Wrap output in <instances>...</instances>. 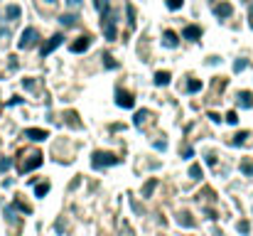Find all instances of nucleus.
<instances>
[{
  "mask_svg": "<svg viewBox=\"0 0 253 236\" xmlns=\"http://www.w3.org/2000/svg\"><path fill=\"white\" fill-rule=\"evenodd\" d=\"M37 30L34 27H27L25 32H22V37H20V42H17V47L20 50H30V47H34V42H37Z\"/></svg>",
  "mask_w": 253,
  "mask_h": 236,
  "instance_id": "1",
  "label": "nucleus"
},
{
  "mask_svg": "<svg viewBox=\"0 0 253 236\" xmlns=\"http://www.w3.org/2000/svg\"><path fill=\"white\" fill-rule=\"evenodd\" d=\"M238 103H241L243 108H251V106H253V96H251L248 91H241V94H238Z\"/></svg>",
  "mask_w": 253,
  "mask_h": 236,
  "instance_id": "11",
  "label": "nucleus"
},
{
  "mask_svg": "<svg viewBox=\"0 0 253 236\" xmlns=\"http://www.w3.org/2000/svg\"><path fill=\"white\" fill-rule=\"evenodd\" d=\"M47 189H49V185H40V187H37V197H45Z\"/></svg>",
  "mask_w": 253,
  "mask_h": 236,
  "instance_id": "23",
  "label": "nucleus"
},
{
  "mask_svg": "<svg viewBox=\"0 0 253 236\" xmlns=\"http://www.w3.org/2000/svg\"><path fill=\"white\" fill-rule=\"evenodd\" d=\"M62 39H64V37H62V34H54V37H52V39H49V42H47V45H45V47H42V57H47V54H49V52H52V50H57V47H59V45H62Z\"/></svg>",
  "mask_w": 253,
  "mask_h": 236,
  "instance_id": "5",
  "label": "nucleus"
},
{
  "mask_svg": "<svg viewBox=\"0 0 253 236\" xmlns=\"http://www.w3.org/2000/svg\"><path fill=\"white\" fill-rule=\"evenodd\" d=\"M94 168H108V165H116V155L113 152H94Z\"/></svg>",
  "mask_w": 253,
  "mask_h": 236,
  "instance_id": "2",
  "label": "nucleus"
},
{
  "mask_svg": "<svg viewBox=\"0 0 253 236\" xmlns=\"http://www.w3.org/2000/svg\"><path fill=\"white\" fill-rule=\"evenodd\" d=\"M40 165H42V155L34 152V155H30L27 163H22V172H27V170H32V168H40Z\"/></svg>",
  "mask_w": 253,
  "mask_h": 236,
  "instance_id": "4",
  "label": "nucleus"
},
{
  "mask_svg": "<svg viewBox=\"0 0 253 236\" xmlns=\"http://www.w3.org/2000/svg\"><path fill=\"white\" fill-rule=\"evenodd\" d=\"M182 3H185V0H167V8L170 10H179V8H182Z\"/></svg>",
  "mask_w": 253,
  "mask_h": 236,
  "instance_id": "16",
  "label": "nucleus"
},
{
  "mask_svg": "<svg viewBox=\"0 0 253 236\" xmlns=\"http://www.w3.org/2000/svg\"><path fill=\"white\" fill-rule=\"evenodd\" d=\"M199 89H202L199 82H190V84H187V91H199Z\"/></svg>",
  "mask_w": 253,
  "mask_h": 236,
  "instance_id": "22",
  "label": "nucleus"
},
{
  "mask_svg": "<svg viewBox=\"0 0 253 236\" xmlns=\"http://www.w3.org/2000/svg\"><path fill=\"white\" fill-rule=\"evenodd\" d=\"M25 135H27L30 140H45V138H47V131H42V128H27Z\"/></svg>",
  "mask_w": 253,
  "mask_h": 236,
  "instance_id": "8",
  "label": "nucleus"
},
{
  "mask_svg": "<svg viewBox=\"0 0 253 236\" xmlns=\"http://www.w3.org/2000/svg\"><path fill=\"white\" fill-rule=\"evenodd\" d=\"M66 5H69V8H79L81 0H66Z\"/></svg>",
  "mask_w": 253,
  "mask_h": 236,
  "instance_id": "26",
  "label": "nucleus"
},
{
  "mask_svg": "<svg viewBox=\"0 0 253 236\" xmlns=\"http://www.w3.org/2000/svg\"><path fill=\"white\" fill-rule=\"evenodd\" d=\"M190 175H192V180H199V177H202V170H199V165H194V168L190 170Z\"/></svg>",
  "mask_w": 253,
  "mask_h": 236,
  "instance_id": "20",
  "label": "nucleus"
},
{
  "mask_svg": "<svg viewBox=\"0 0 253 236\" xmlns=\"http://www.w3.org/2000/svg\"><path fill=\"white\" fill-rule=\"evenodd\" d=\"M145 118H148V111H140V113H138V118H135V123H138V126H142V121H145Z\"/></svg>",
  "mask_w": 253,
  "mask_h": 236,
  "instance_id": "21",
  "label": "nucleus"
},
{
  "mask_svg": "<svg viewBox=\"0 0 253 236\" xmlns=\"http://www.w3.org/2000/svg\"><path fill=\"white\" fill-rule=\"evenodd\" d=\"M89 50V37H79V42L71 45V52H86Z\"/></svg>",
  "mask_w": 253,
  "mask_h": 236,
  "instance_id": "9",
  "label": "nucleus"
},
{
  "mask_svg": "<svg viewBox=\"0 0 253 236\" xmlns=\"http://www.w3.org/2000/svg\"><path fill=\"white\" fill-rule=\"evenodd\" d=\"M241 170H243L246 175H253V165H248V163H243V165H241Z\"/></svg>",
  "mask_w": 253,
  "mask_h": 236,
  "instance_id": "24",
  "label": "nucleus"
},
{
  "mask_svg": "<svg viewBox=\"0 0 253 236\" xmlns=\"http://www.w3.org/2000/svg\"><path fill=\"white\" fill-rule=\"evenodd\" d=\"M167 82H170V74H167V71H158V74H155V84H158V86H165Z\"/></svg>",
  "mask_w": 253,
  "mask_h": 236,
  "instance_id": "13",
  "label": "nucleus"
},
{
  "mask_svg": "<svg viewBox=\"0 0 253 236\" xmlns=\"http://www.w3.org/2000/svg\"><path fill=\"white\" fill-rule=\"evenodd\" d=\"M45 3H57V0H45Z\"/></svg>",
  "mask_w": 253,
  "mask_h": 236,
  "instance_id": "29",
  "label": "nucleus"
},
{
  "mask_svg": "<svg viewBox=\"0 0 253 236\" xmlns=\"http://www.w3.org/2000/svg\"><path fill=\"white\" fill-rule=\"evenodd\" d=\"M96 8H98L101 17H106L108 15V0H96Z\"/></svg>",
  "mask_w": 253,
  "mask_h": 236,
  "instance_id": "15",
  "label": "nucleus"
},
{
  "mask_svg": "<svg viewBox=\"0 0 253 236\" xmlns=\"http://www.w3.org/2000/svg\"><path fill=\"white\" fill-rule=\"evenodd\" d=\"M226 123H231V126H236V123H238V116H236L234 111H229V113H226Z\"/></svg>",
  "mask_w": 253,
  "mask_h": 236,
  "instance_id": "17",
  "label": "nucleus"
},
{
  "mask_svg": "<svg viewBox=\"0 0 253 236\" xmlns=\"http://www.w3.org/2000/svg\"><path fill=\"white\" fill-rule=\"evenodd\" d=\"M248 25H251V27H253V5H251V8H248Z\"/></svg>",
  "mask_w": 253,
  "mask_h": 236,
  "instance_id": "28",
  "label": "nucleus"
},
{
  "mask_svg": "<svg viewBox=\"0 0 253 236\" xmlns=\"http://www.w3.org/2000/svg\"><path fill=\"white\" fill-rule=\"evenodd\" d=\"M246 138H248V133H238V135H236V140H234V145H243V143H246Z\"/></svg>",
  "mask_w": 253,
  "mask_h": 236,
  "instance_id": "19",
  "label": "nucleus"
},
{
  "mask_svg": "<svg viewBox=\"0 0 253 236\" xmlns=\"http://www.w3.org/2000/svg\"><path fill=\"white\" fill-rule=\"evenodd\" d=\"M238 231H241V234H246V231H248V224H246V221H241V224H238Z\"/></svg>",
  "mask_w": 253,
  "mask_h": 236,
  "instance_id": "27",
  "label": "nucleus"
},
{
  "mask_svg": "<svg viewBox=\"0 0 253 236\" xmlns=\"http://www.w3.org/2000/svg\"><path fill=\"white\" fill-rule=\"evenodd\" d=\"M103 32H106L108 39H113V37H116V25H113L111 15H106V17H103Z\"/></svg>",
  "mask_w": 253,
  "mask_h": 236,
  "instance_id": "6",
  "label": "nucleus"
},
{
  "mask_svg": "<svg viewBox=\"0 0 253 236\" xmlns=\"http://www.w3.org/2000/svg\"><path fill=\"white\" fill-rule=\"evenodd\" d=\"M177 42H179V39H177L174 32H165V37H162V45L165 47H177Z\"/></svg>",
  "mask_w": 253,
  "mask_h": 236,
  "instance_id": "10",
  "label": "nucleus"
},
{
  "mask_svg": "<svg viewBox=\"0 0 253 236\" xmlns=\"http://www.w3.org/2000/svg\"><path fill=\"white\" fill-rule=\"evenodd\" d=\"M0 37H8V27L3 25V17H0Z\"/></svg>",
  "mask_w": 253,
  "mask_h": 236,
  "instance_id": "25",
  "label": "nucleus"
},
{
  "mask_svg": "<svg viewBox=\"0 0 253 236\" xmlns=\"http://www.w3.org/2000/svg\"><path fill=\"white\" fill-rule=\"evenodd\" d=\"M214 13L219 15V17H231L234 8H231L229 3H216V5H214Z\"/></svg>",
  "mask_w": 253,
  "mask_h": 236,
  "instance_id": "7",
  "label": "nucleus"
},
{
  "mask_svg": "<svg viewBox=\"0 0 253 236\" xmlns=\"http://www.w3.org/2000/svg\"><path fill=\"white\" fill-rule=\"evenodd\" d=\"M59 22L69 27V25H74V17H71V15H62V17H59Z\"/></svg>",
  "mask_w": 253,
  "mask_h": 236,
  "instance_id": "18",
  "label": "nucleus"
},
{
  "mask_svg": "<svg viewBox=\"0 0 253 236\" xmlns=\"http://www.w3.org/2000/svg\"><path fill=\"white\" fill-rule=\"evenodd\" d=\"M133 101H135L133 94H128L126 89H118V91H116V103H118L121 108H133Z\"/></svg>",
  "mask_w": 253,
  "mask_h": 236,
  "instance_id": "3",
  "label": "nucleus"
},
{
  "mask_svg": "<svg viewBox=\"0 0 253 236\" xmlns=\"http://www.w3.org/2000/svg\"><path fill=\"white\" fill-rule=\"evenodd\" d=\"M185 37H187V39H199V37H202V30H199V27H187V30H185Z\"/></svg>",
  "mask_w": 253,
  "mask_h": 236,
  "instance_id": "14",
  "label": "nucleus"
},
{
  "mask_svg": "<svg viewBox=\"0 0 253 236\" xmlns=\"http://www.w3.org/2000/svg\"><path fill=\"white\" fill-rule=\"evenodd\" d=\"M5 15H8V20H17V17L22 15V10H20L17 5H8V10H5Z\"/></svg>",
  "mask_w": 253,
  "mask_h": 236,
  "instance_id": "12",
  "label": "nucleus"
}]
</instances>
